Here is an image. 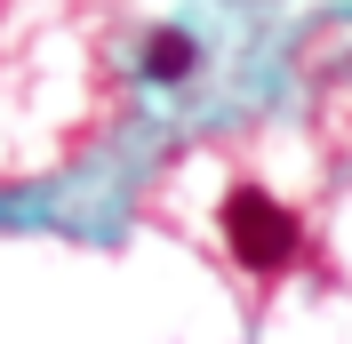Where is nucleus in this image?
Wrapping results in <instances>:
<instances>
[{
	"label": "nucleus",
	"mask_w": 352,
	"mask_h": 344,
	"mask_svg": "<svg viewBox=\"0 0 352 344\" xmlns=\"http://www.w3.org/2000/svg\"><path fill=\"white\" fill-rule=\"evenodd\" d=\"M217 224H224L232 264H241V272H256V280H280L288 264L305 257V224H296L272 193H264V184H232V193H224V208H217Z\"/></svg>",
	"instance_id": "f257e3e1"
},
{
	"label": "nucleus",
	"mask_w": 352,
	"mask_h": 344,
	"mask_svg": "<svg viewBox=\"0 0 352 344\" xmlns=\"http://www.w3.org/2000/svg\"><path fill=\"white\" fill-rule=\"evenodd\" d=\"M192 65H200L192 32H176V24H168V32H153V41H144V80H160V88H168V80H184Z\"/></svg>",
	"instance_id": "f03ea898"
}]
</instances>
